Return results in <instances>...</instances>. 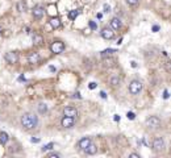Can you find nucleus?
<instances>
[{
  "mask_svg": "<svg viewBox=\"0 0 171 158\" xmlns=\"http://www.w3.org/2000/svg\"><path fill=\"white\" fill-rule=\"evenodd\" d=\"M95 87H96V83H95V82H91V83H89V88L94 90Z\"/></svg>",
  "mask_w": 171,
  "mask_h": 158,
  "instance_id": "cd10ccee",
  "label": "nucleus"
},
{
  "mask_svg": "<svg viewBox=\"0 0 171 158\" xmlns=\"http://www.w3.org/2000/svg\"><path fill=\"white\" fill-rule=\"evenodd\" d=\"M126 1H128V3H129V4L134 5V4H137V3H138V0H126Z\"/></svg>",
  "mask_w": 171,
  "mask_h": 158,
  "instance_id": "bb28decb",
  "label": "nucleus"
},
{
  "mask_svg": "<svg viewBox=\"0 0 171 158\" xmlns=\"http://www.w3.org/2000/svg\"><path fill=\"white\" fill-rule=\"evenodd\" d=\"M53 146H54V144H53V142H50V144H47V145H45L44 147H42V150H50V149H53Z\"/></svg>",
  "mask_w": 171,
  "mask_h": 158,
  "instance_id": "aec40b11",
  "label": "nucleus"
},
{
  "mask_svg": "<svg viewBox=\"0 0 171 158\" xmlns=\"http://www.w3.org/2000/svg\"><path fill=\"white\" fill-rule=\"evenodd\" d=\"M145 125L149 129H151V130H155V129H158L160 126V120L158 117H155V116H150V117L146 118Z\"/></svg>",
  "mask_w": 171,
  "mask_h": 158,
  "instance_id": "f03ea898",
  "label": "nucleus"
},
{
  "mask_svg": "<svg viewBox=\"0 0 171 158\" xmlns=\"http://www.w3.org/2000/svg\"><path fill=\"white\" fill-rule=\"evenodd\" d=\"M44 8L41 7V5H36V7L33 8V17L37 18V20H39V18L44 16Z\"/></svg>",
  "mask_w": 171,
  "mask_h": 158,
  "instance_id": "9d476101",
  "label": "nucleus"
},
{
  "mask_svg": "<svg viewBox=\"0 0 171 158\" xmlns=\"http://www.w3.org/2000/svg\"><path fill=\"white\" fill-rule=\"evenodd\" d=\"M50 50H51L54 54H61V53L65 50V44L61 41H55L51 44V46H50Z\"/></svg>",
  "mask_w": 171,
  "mask_h": 158,
  "instance_id": "20e7f679",
  "label": "nucleus"
},
{
  "mask_svg": "<svg viewBox=\"0 0 171 158\" xmlns=\"http://www.w3.org/2000/svg\"><path fill=\"white\" fill-rule=\"evenodd\" d=\"M63 115L75 118L76 116H78V111H76V108H74V107H66V108H63Z\"/></svg>",
  "mask_w": 171,
  "mask_h": 158,
  "instance_id": "1a4fd4ad",
  "label": "nucleus"
},
{
  "mask_svg": "<svg viewBox=\"0 0 171 158\" xmlns=\"http://www.w3.org/2000/svg\"><path fill=\"white\" fill-rule=\"evenodd\" d=\"M50 70H51V71H55V70H57V68H55L54 66H50Z\"/></svg>",
  "mask_w": 171,
  "mask_h": 158,
  "instance_id": "c9c22d12",
  "label": "nucleus"
},
{
  "mask_svg": "<svg viewBox=\"0 0 171 158\" xmlns=\"http://www.w3.org/2000/svg\"><path fill=\"white\" fill-rule=\"evenodd\" d=\"M153 147H154L155 152H160V150L165 149V141H163L162 137H157L153 142Z\"/></svg>",
  "mask_w": 171,
  "mask_h": 158,
  "instance_id": "0eeeda50",
  "label": "nucleus"
},
{
  "mask_svg": "<svg viewBox=\"0 0 171 158\" xmlns=\"http://www.w3.org/2000/svg\"><path fill=\"white\" fill-rule=\"evenodd\" d=\"M74 97H78V99H80V94H79V92H75V94H74Z\"/></svg>",
  "mask_w": 171,
  "mask_h": 158,
  "instance_id": "7c9ffc66",
  "label": "nucleus"
},
{
  "mask_svg": "<svg viewBox=\"0 0 171 158\" xmlns=\"http://www.w3.org/2000/svg\"><path fill=\"white\" fill-rule=\"evenodd\" d=\"M84 152L87 153V154H96V152H97V146L96 145H94L91 142V144L88 145V146L86 147V149H84Z\"/></svg>",
  "mask_w": 171,
  "mask_h": 158,
  "instance_id": "4468645a",
  "label": "nucleus"
},
{
  "mask_svg": "<svg viewBox=\"0 0 171 158\" xmlns=\"http://www.w3.org/2000/svg\"><path fill=\"white\" fill-rule=\"evenodd\" d=\"M79 13H80V11L79 9L70 11V12H68V18H70V20H75V18L79 16Z\"/></svg>",
  "mask_w": 171,
  "mask_h": 158,
  "instance_id": "f3484780",
  "label": "nucleus"
},
{
  "mask_svg": "<svg viewBox=\"0 0 171 158\" xmlns=\"http://www.w3.org/2000/svg\"><path fill=\"white\" fill-rule=\"evenodd\" d=\"M47 157L49 158H58V157H61V154L59 153H50V154H47Z\"/></svg>",
  "mask_w": 171,
  "mask_h": 158,
  "instance_id": "b1692460",
  "label": "nucleus"
},
{
  "mask_svg": "<svg viewBox=\"0 0 171 158\" xmlns=\"http://www.w3.org/2000/svg\"><path fill=\"white\" fill-rule=\"evenodd\" d=\"M49 23H50V25H51L53 28H55V29L59 28V26H61V20H59L58 17H53V18H50Z\"/></svg>",
  "mask_w": 171,
  "mask_h": 158,
  "instance_id": "2eb2a0df",
  "label": "nucleus"
},
{
  "mask_svg": "<svg viewBox=\"0 0 171 158\" xmlns=\"http://www.w3.org/2000/svg\"><path fill=\"white\" fill-rule=\"evenodd\" d=\"M110 83H112L113 86H117V84L120 83V79H118V78H112V79H110Z\"/></svg>",
  "mask_w": 171,
  "mask_h": 158,
  "instance_id": "4be33fe9",
  "label": "nucleus"
},
{
  "mask_svg": "<svg viewBox=\"0 0 171 158\" xmlns=\"http://www.w3.org/2000/svg\"><path fill=\"white\" fill-rule=\"evenodd\" d=\"M37 108H38V112L41 113V115H45V113L47 112V104L46 103H39Z\"/></svg>",
  "mask_w": 171,
  "mask_h": 158,
  "instance_id": "dca6fc26",
  "label": "nucleus"
},
{
  "mask_svg": "<svg viewBox=\"0 0 171 158\" xmlns=\"http://www.w3.org/2000/svg\"><path fill=\"white\" fill-rule=\"evenodd\" d=\"M104 12H110V7H109V5H108V4H104Z\"/></svg>",
  "mask_w": 171,
  "mask_h": 158,
  "instance_id": "a878e982",
  "label": "nucleus"
},
{
  "mask_svg": "<svg viewBox=\"0 0 171 158\" xmlns=\"http://www.w3.org/2000/svg\"><path fill=\"white\" fill-rule=\"evenodd\" d=\"M39 59H41V58H39V54H38V53H36V51L30 53V54H29V57H28L29 63H32V65H36V63H38Z\"/></svg>",
  "mask_w": 171,
  "mask_h": 158,
  "instance_id": "f8f14e48",
  "label": "nucleus"
},
{
  "mask_svg": "<svg viewBox=\"0 0 171 158\" xmlns=\"http://www.w3.org/2000/svg\"><path fill=\"white\" fill-rule=\"evenodd\" d=\"M91 138L89 137H83V138H80L79 140V142H78V146H79V149H82V150H84L87 146H88L89 144H91Z\"/></svg>",
  "mask_w": 171,
  "mask_h": 158,
  "instance_id": "9b49d317",
  "label": "nucleus"
},
{
  "mask_svg": "<svg viewBox=\"0 0 171 158\" xmlns=\"http://www.w3.org/2000/svg\"><path fill=\"white\" fill-rule=\"evenodd\" d=\"M112 53H116V50L115 49H107V50H103L101 55L103 57H105V55H109V54H112Z\"/></svg>",
  "mask_w": 171,
  "mask_h": 158,
  "instance_id": "6ab92c4d",
  "label": "nucleus"
},
{
  "mask_svg": "<svg viewBox=\"0 0 171 158\" xmlns=\"http://www.w3.org/2000/svg\"><path fill=\"white\" fill-rule=\"evenodd\" d=\"M4 58L9 65H15V63H17V61H18V55H17L16 51H8Z\"/></svg>",
  "mask_w": 171,
  "mask_h": 158,
  "instance_id": "39448f33",
  "label": "nucleus"
},
{
  "mask_svg": "<svg viewBox=\"0 0 171 158\" xmlns=\"http://www.w3.org/2000/svg\"><path fill=\"white\" fill-rule=\"evenodd\" d=\"M110 28H112L113 30H118V29L121 28V21H120V18H117V17L112 18V20H110Z\"/></svg>",
  "mask_w": 171,
  "mask_h": 158,
  "instance_id": "ddd939ff",
  "label": "nucleus"
},
{
  "mask_svg": "<svg viewBox=\"0 0 171 158\" xmlns=\"http://www.w3.org/2000/svg\"><path fill=\"white\" fill-rule=\"evenodd\" d=\"M30 141H32V142H36V144H37V142H39V138H34V137H32Z\"/></svg>",
  "mask_w": 171,
  "mask_h": 158,
  "instance_id": "c85d7f7f",
  "label": "nucleus"
},
{
  "mask_svg": "<svg viewBox=\"0 0 171 158\" xmlns=\"http://www.w3.org/2000/svg\"><path fill=\"white\" fill-rule=\"evenodd\" d=\"M20 123H21V126L26 130L29 129H34L37 125H38V117L33 113H24L20 118Z\"/></svg>",
  "mask_w": 171,
  "mask_h": 158,
  "instance_id": "f257e3e1",
  "label": "nucleus"
},
{
  "mask_svg": "<svg viewBox=\"0 0 171 158\" xmlns=\"http://www.w3.org/2000/svg\"><path fill=\"white\" fill-rule=\"evenodd\" d=\"M126 117H128L129 120H134V118H136V115H134L133 112H128L126 113Z\"/></svg>",
  "mask_w": 171,
  "mask_h": 158,
  "instance_id": "5701e85b",
  "label": "nucleus"
},
{
  "mask_svg": "<svg viewBox=\"0 0 171 158\" xmlns=\"http://www.w3.org/2000/svg\"><path fill=\"white\" fill-rule=\"evenodd\" d=\"M61 124H62L63 128H72L74 124H75V120H74V117L65 116V117L62 118V121H61Z\"/></svg>",
  "mask_w": 171,
  "mask_h": 158,
  "instance_id": "6e6552de",
  "label": "nucleus"
},
{
  "mask_svg": "<svg viewBox=\"0 0 171 158\" xmlns=\"http://www.w3.org/2000/svg\"><path fill=\"white\" fill-rule=\"evenodd\" d=\"M113 118H115V121H120V116L118 115H115V117Z\"/></svg>",
  "mask_w": 171,
  "mask_h": 158,
  "instance_id": "72a5a7b5",
  "label": "nucleus"
},
{
  "mask_svg": "<svg viewBox=\"0 0 171 158\" xmlns=\"http://www.w3.org/2000/svg\"><path fill=\"white\" fill-rule=\"evenodd\" d=\"M158 29H159V26H157V25H154V26H153V30H154V32H157Z\"/></svg>",
  "mask_w": 171,
  "mask_h": 158,
  "instance_id": "f704fd0d",
  "label": "nucleus"
},
{
  "mask_svg": "<svg viewBox=\"0 0 171 158\" xmlns=\"http://www.w3.org/2000/svg\"><path fill=\"white\" fill-rule=\"evenodd\" d=\"M141 90H142V83L139 80H132L130 83H129V91H130V94H133V95H137V94H139L141 92Z\"/></svg>",
  "mask_w": 171,
  "mask_h": 158,
  "instance_id": "7ed1b4c3",
  "label": "nucleus"
},
{
  "mask_svg": "<svg viewBox=\"0 0 171 158\" xmlns=\"http://www.w3.org/2000/svg\"><path fill=\"white\" fill-rule=\"evenodd\" d=\"M8 140H9V137H8V134L5 133V132H3L1 134H0V144H7Z\"/></svg>",
  "mask_w": 171,
  "mask_h": 158,
  "instance_id": "a211bd4d",
  "label": "nucleus"
},
{
  "mask_svg": "<svg viewBox=\"0 0 171 158\" xmlns=\"http://www.w3.org/2000/svg\"><path fill=\"white\" fill-rule=\"evenodd\" d=\"M101 37L105 40H112L113 37H115V32H113L112 28H109V26H105V28L101 29Z\"/></svg>",
  "mask_w": 171,
  "mask_h": 158,
  "instance_id": "423d86ee",
  "label": "nucleus"
},
{
  "mask_svg": "<svg viewBox=\"0 0 171 158\" xmlns=\"http://www.w3.org/2000/svg\"><path fill=\"white\" fill-rule=\"evenodd\" d=\"M89 28H91V29H96L97 28L96 23H95V21H89Z\"/></svg>",
  "mask_w": 171,
  "mask_h": 158,
  "instance_id": "393cba45",
  "label": "nucleus"
},
{
  "mask_svg": "<svg viewBox=\"0 0 171 158\" xmlns=\"http://www.w3.org/2000/svg\"><path fill=\"white\" fill-rule=\"evenodd\" d=\"M33 41H36V44H37V45H39V44L42 42V38H41L39 36H34V37H33Z\"/></svg>",
  "mask_w": 171,
  "mask_h": 158,
  "instance_id": "412c9836",
  "label": "nucleus"
},
{
  "mask_svg": "<svg viewBox=\"0 0 171 158\" xmlns=\"http://www.w3.org/2000/svg\"><path fill=\"white\" fill-rule=\"evenodd\" d=\"M163 97H165V99H167V97H168V92L167 91L163 92Z\"/></svg>",
  "mask_w": 171,
  "mask_h": 158,
  "instance_id": "2f4dec72",
  "label": "nucleus"
},
{
  "mask_svg": "<svg viewBox=\"0 0 171 158\" xmlns=\"http://www.w3.org/2000/svg\"><path fill=\"white\" fill-rule=\"evenodd\" d=\"M100 96L104 97V99H105V97H107V95H105V92H104V91H101V92H100Z\"/></svg>",
  "mask_w": 171,
  "mask_h": 158,
  "instance_id": "473e14b6",
  "label": "nucleus"
},
{
  "mask_svg": "<svg viewBox=\"0 0 171 158\" xmlns=\"http://www.w3.org/2000/svg\"><path fill=\"white\" fill-rule=\"evenodd\" d=\"M130 157H132V158H139V155L136 154V153H133V154H130Z\"/></svg>",
  "mask_w": 171,
  "mask_h": 158,
  "instance_id": "c756f323",
  "label": "nucleus"
}]
</instances>
